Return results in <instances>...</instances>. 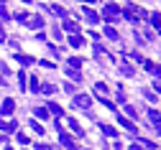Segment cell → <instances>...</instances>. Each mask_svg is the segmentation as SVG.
<instances>
[{
    "label": "cell",
    "instance_id": "obj_23",
    "mask_svg": "<svg viewBox=\"0 0 161 150\" xmlns=\"http://www.w3.org/2000/svg\"><path fill=\"white\" fill-rule=\"evenodd\" d=\"M79 66H82V59H77V56H72V59H69V69H74V71H77Z\"/></svg>",
    "mask_w": 161,
    "mask_h": 150
},
{
    "label": "cell",
    "instance_id": "obj_37",
    "mask_svg": "<svg viewBox=\"0 0 161 150\" xmlns=\"http://www.w3.org/2000/svg\"><path fill=\"white\" fill-rule=\"evenodd\" d=\"M130 150H143V147H141V145H130Z\"/></svg>",
    "mask_w": 161,
    "mask_h": 150
},
{
    "label": "cell",
    "instance_id": "obj_34",
    "mask_svg": "<svg viewBox=\"0 0 161 150\" xmlns=\"http://www.w3.org/2000/svg\"><path fill=\"white\" fill-rule=\"evenodd\" d=\"M125 115H128V117H136V110H133L130 104H125Z\"/></svg>",
    "mask_w": 161,
    "mask_h": 150
},
{
    "label": "cell",
    "instance_id": "obj_26",
    "mask_svg": "<svg viewBox=\"0 0 161 150\" xmlns=\"http://www.w3.org/2000/svg\"><path fill=\"white\" fill-rule=\"evenodd\" d=\"M158 18H161L158 13H153V15L148 18V20H151V26H153V31H158Z\"/></svg>",
    "mask_w": 161,
    "mask_h": 150
},
{
    "label": "cell",
    "instance_id": "obj_33",
    "mask_svg": "<svg viewBox=\"0 0 161 150\" xmlns=\"http://www.w3.org/2000/svg\"><path fill=\"white\" fill-rule=\"evenodd\" d=\"M95 89H97V94H108V87H105V84H97Z\"/></svg>",
    "mask_w": 161,
    "mask_h": 150
},
{
    "label": "cell",
    "instance_id": "obj_39",
    "mask_svg": "<svg viewBox=\"0 0 161 150\" xmlns=\"http://www.w3.org/2000/svg\"><path fill=\"white\" fill-rule=\"evenodd\" d=\"M5 81H8V79H3V76H0V84H5Z\"/></svg>",
    "mask_w": 161,
    "mask_h": 150
},
{
    "label": "cell",
    "instance_id": "obj_1",
    "mask_svg": "<svg viewBox=\"0 0 161 150\" xmlns=\"http://www.w3.org/2000/svg\"><path fill=\"white\" fill-rule=\"evenodd\" d=\"M100 18H105L108 23H113V20H118V18H120V8H118L115 3H110V5H105V8H103V15H100Z\"/></svg>",
    "mask_w": 161,
    "mask_h": 150
},
{
    "label": "cell",
    "instance_id": "obj_22",
    "mask_svg": "<svg viewBox=\"0 0 161 150\" xmlns=\"http://www.w3.org/2000/svg\"><path fill=\"white\" fill-rule=\"evenodd\" d=\"M28 125H31V130H33L36 135H44V127H41V125H38L36 120H28Z\"/></svg>",
    "mask_w": 161,
    "mask_h": 150
},
{
    "label": "cell",
    "instance_id": "obj_43",
    "mask_svg": "<svg viewBox=\"0 0 161 150\" xmlns=\"http://www.w3.org/2000/svg\"><path fill=\"white\" fill-rule=\"evenodd\" d=\"M23 3H31V0H23Z\"/></svg>",
    "mask_w": 161,
    "mask_h": 150
},
{
    "label": "cell",
    "instance_id": "obj_41",
    "mask_svg": "<svg viewBox=\"0 0 161 150\" xmlns=\"http://www.w3.org/2000/svg\"><path fill=\"white\" fill-rule=\"evenodd\" d=\"M5 150H13V147H10V145H8V147H5Z\"/></svg>",
    "mask_w": 161,
    "mask_h": 150
},
{
    "label": "cell",
    "instance_id": "obj_15",
    "mask_svg": "<svg viewBox=\"0 0 161 150\" xmlns=\"http://www.w3.org/2000/svg\"><path fill=\"white\" fill-rule=\"evenodd\" d=\"M85 18L90 20V23H97V20H100V15H97L92 8H85Z\"/></svg>",
    "mask_w": 161,
    "mask_h": 150
},
{
    "label": "cell",
    "instance_id": "obj_13",
    "mask_svg": "<svg viewBox=\"0 0 161 150\" xmlns=\"http://www.w3.org/2000/svg\"><path fill=\"white\" fill-rule=\"evenodd\" d=\"M148 122L153 125V130H158V127H161V122H158V112H156V110L148 112Z\"/></svg>",
    "mask_w": 161,
    "mask_h": 150
},
{
    "label": "cell",
    "instance_id": "obj_2",
    "mask_svg": "<svg viewBox=\"0 0 161 150\" xmlns=\"http://www.w3.org/2000/svg\"><path fill=\"white\" fill-rule=\"evenodd\" d=\"M123 15H125L128 20H138V18H146V13L141 10V8H136V5H125V8H123Z\"/></svg>",
    "mask_w": 161,
    "mask_h": 150
},
{
    "label": "cell",
    "instance_id": "obj_20",
    "mask_svg": "<svg viewBox=\"0 0 161 150\" xmlns=\"http://www.w3.org/2000/svg\"><path fill=\"white\" fill-rule=\"evenodd\" d=\"M38 89H41L44 94H49V97H51V94L56 92V87H54V84H38Z\"/></svg>",
    "mask_w": 161,
    "mask_h": 150
},
{
    "label": "cell",
    "instance_id": "obj_35",
    "mask_svg": "<svg viewBox=\"0 0 161 150\" xmlns=\"http://www.w3.org/2000/svg\"><path fill=\"white\" fill-rule=\"evenodd\" d=\"M36 150H54V147H51V145H46V142H38V145H36Z\"/></svg>",
    "mask_w": 161,
    "mask_h": 150
},
{
    "label": "cell",
    "instance_id": "obj_36",
    "mask_svg": "<svg viewBox=\"0 0 161 150\" xmlns=\"http://www.w3.org/2000/svg\"><path fill=\"white\" fill-rule=\"evenodd\" d=\"M0 41H8V36H5V31H3V23H0Z\"/></svg>",
    "mask_w": 161,
    "mask_h": 150
},
{
    "label": "cell",
    "instance_id": "obj_4",
    "mask_svg": "<svg viewBox=\"0 0 161 150\" xmlns=\"http://www.w3.org/2000/svg\"><path fill=\"white\" fill-rule=\"evenodd\" d=\"M46 10H49L51 15H59V18H69V13H67L62 5H56V3H49V5H46Z\"/></svg>",
    "mask_w": 161,
    "mask_h": 150
},
{
    "label": "cell",
    "instance_id": "obj_21",
    "mask_svg": "<svg viewBox=\"0 0 161 150\" xmlns=\"http://www.w3.org/2000/svg\"><path fill=\"white\" fill-rule=\"evenodd\" d=\"M67 74H69L72 84H77V81H82V74H79V71H74V69H67Z\"/></svg>",
    "mask_w": 161,
    "mask_h": 150
},
{
    "label": "cell",
    "instance_id": "obj_9",
    "mask_svg": "<svg viewBox=\"0 0 161 150\" xmlns=\"http://www.w3.org/2000/svg\"><path fill=\"white\" fill-rule=\"evenodd\" d=\"M67 41H69V44H72L74 49H79V46H85V38H82V36H79V33H72V36H69Z\"/></svg>",
    "mask_w": 161,
    "mask_h": 150
},
{
    "label": "cell",
    "instance_id": "obj_24",
    "mask_svg": "<svg viewBox=\"0 0 161 150\" xmlns=\"http://www.w3.org/2000/svg\"><path fill=\"white\" fill-rule=\"evenodd\" d=\"M33 115H36V117H41V120H46V117H49L46 107H36V110H33Z\"/></svg>",
    "mask_w": 161,
    "mask_h": 150
},
{
    "label": "cell",
    "instance_id": "obj_11",
    "mask_svg": "<svg viewBox=\"0 0 161 150\" xmlns=\"http://www.w3.org/2000/svg\"><path fill=\"white\" fill-rule=\"evenodd\" d=\"M13 110H15V102L13 99H5L3 107H0V112H3V115H13Z\"/></svg>",
    "mask_w": 161,
    "mask_h": 150
},
{
    "label": "cell",
    "instance_id": "obj_8",
    "mask_svg": "<svg viewBox=\"0 0 161 150\" xmlns=\"http://www.w3.org/2000/svg\"><path fill=\"white\" fill-rule=\"evenodd\" d=\"M28 26H31V28H36V31H41V28H44V18H41V15L28 18Z\"/></svg>",
    "mask_w": 161,
    "mask_h": 150
},
{
    "label": "cell",
    "instance_id": "obj_32",
    "mask_svg": "<svg viewBox=\"0 0 161 150\" xmlns=\"http://www.w3.org/2000/svg\"><path fill=\"white\" fill-rule=\"evenodd\" d=\"M141 142H143V147H148V150H158V147H156L151 140H141Z\"/></svg>",
    "mask_w": 161,
    "mask_h": 150
},
{
    "label": "cell",
    "instance_id": "obj_29",
    "mask_svg": "<svg viewBox=\"0 0 161 150\" xmlns=\"http://www.w3.org/2000/svg\"><path fill=\"white\" fill-rule=\"evenodd\" d=\"M15 20H21V23H26V20H28V13H15Z\"/></svg>",
    "mask_w": 161,
    "mask_h": 150
},
{
    "label": "cell",
    "instance_id": "obj_10",
    "mask_svg": "<svg viewBox=\"0 0 161 150\" xmlns=\"http://www.w3.org/2000/svg\"><path fill=\"white\" fill-rule=\"evenodd\" d=\"M46 112H49V115H56V117H62V115H64V110H62V107H59L56 102H49V107H46Z\"/></svg>",
    "mask_w": 161,
    "mask_h": 150
},
{
    "label": "cell",
    "instance_id": "obj_28",
    "mask_svg": "<svg viewBox=\"0 0 161 150\" xmlns=\"http://www.w3.org/2000/svg\"><path fill=\"white\" fill-rule=\"evenodd\" d=\"M120 71H123L125 76H133V66H128V64H123V69H120Z\"/></svg>",
    "mask_w": 161,
    "mask_h": 150
},
{
    "label": "cell",
    "instance_id": "obj_18",
    "mask_svg": "<svg viewBox=\"0 0 161 150\" xmlns=\"http://www.w3.org/2000/svg\"><path fill=\"white\" fill-rule=\"evenodd\" d=\"M143 66H146V71H151L153 76H158V64H153V61H143Z\"/></svg>",
    "mask_w": 161,
    "mask_h": 150
},
{
    "label": "cell",
    "instance_id": "obj_30",
    "mask_svg": "<svg viewBox=\"0 0 161 150\" xmlns=\"http://www.w3.org/2000/svg\"><path fill=\"white\" fill-rule=\"evenodd\" d=\"M130 59H133V61H138V64H143V61H146V59H143V56H141V54H136V51H133V54H130Z\"/></svg>",
    "mask_w": 161,
    "mask_h": 150
},
{
    "label": "cell",
    "instance_id": "obj_3",
    "mask_svg": "<svg viewBox=\"0 0 161 150\" xmlns=\"http://www.w3.org/2000/svg\"><path fill=\"white\" fill-rule=\"evenodd\" d=\"M77 107H79V110H90V107H92V99L87 97V94H74V99H72Z\"/></svg>",
    "mask_w": 161,
    "mask_h": 150
},
{
    "label": "cell",
    "instance_id": "obj_5",
    "mask_svg": "<svg viewBox=\"0 0 161 150\" xmlns=\"http://www.w3.org/2000/svg\"><path fill=\"white\" fill-rule=\"evenodd\" d=\"M0 130H3V132H15L18 130V122L15 120H0Z\"/></svg>",
    "mask_w": 161,
    "mask_h": 150
},
{
    "label": "cell",
    "instance_id": "obj_7",
    "mask_svg": "<svg viewBox=\"0 0 161 150\" xmlns=\"http://www.w3.org/2000/svg\"><path fill=\"white\" fill-rule=\"evenodd\" d=\"M59 140H62V145H64V147L77 150V147H74V140H72V135H69V132H64V130H62V132H59Z\"/></svg>",
    "mask_w": 161,
    "mask_h": 150
},
{
    "label": "cell",
    "instance_id": "obj_31",
    "mask_svg": "<svg viewBox=\"0 0 161 150\" xmlns=\"http://www.w3.org/2000/svg\"><path fill=\"white\" fill-rule=\"evenodd\" d=\"M31 92H38V79L31 76Z\"/></svg>",
    "mask_w": 161,
    "mask_h": 150
},
{
    "label": "cell",
    "instance_id": "obj_38",
    "mask_svg": "<svg viewBox=\"0 0 161 150\" xmlns=\"http://www.w3.org/2000/svg\"><path fill=\"white\" fill-rule=\"evenodd\" d=\"M5 140H8V137H5V135H0V142H5Z\"/></svg>",
    "mask_w": 161,
    "mask_h": 150
},
{
    "label": "cell",
    "instance_id": "obj_27",
    "mask_svg": "<svg viewBox=\"0 0 161 150\" xmlns=\"http://www.w3.org/2000/svg\"><path fill=\"white\" fill-rule=\"evenodd\" d=\"M15 140H18V142H21V145H28V142H31V140H28V137H26L23 132H18V137H15Z\"/></svg>",
    "mask_w": 161,
    "mask_h": 150
},
{
    "label": "cell",
    "instance_id": "obj_6",
    "mask_svg": "<svg viewBox=\"0 0 161 150\" xmlns=\"http://www.w3.org/2000/svg\"><path fill=\"white\" fill-rule=\"evenodd\" d=\"M118 122L123 125V127H125V130H128L130 135H138V130H136V125H133V122H130L128 117H123V115H118Z\"/></svg>",
    "mask_w": 161,
    "mask_h": 150
},
{
    "label": "cell",
    "instance_id": "obj_17",
    "mask_svg": "<svg viewBox=\"0 0 161 150\" xmlns=\"http://www.w3.org/2000/svg\"><path fill=\"white\" fill-rule=\"evenodd\" d=\"M69 127H72V132H74V135H79V137L85 135V130L79 127V122H77V120H69Z\"/></svg>",
    "mask_w": 161,
    "mask_h": 150
},
{
    "label": "cell",
    "instance_id": "obj_40",
    "mask_svg": "<svg viewBox=\"0 0 161 150\" xmlns=\"http://www.w3.org/2000/svg\"><path fill=\"white\" fill-rule=\"evenodd\" d=\"M82 3H95V0H82Z\"/></svg>",
    "mask_w": 161,
    "mask_h": 150
},
{
    "label": "cell",
    "instance_id": "obj_12",
    "mask_svg": "<svg viewBox=\"0 0 161 150\" xmlns=\"http://www.w3.org/2000/svg\"><path fill=\"white\" fill-rule=\"evenodd\" d=\"M62 28H64V31H69V36H72V33H77V23H74V20H69V18H64Z\"/></svg>",
    "mask_w": 161,
    "mask_h": 150
},
{
    "label": "cell",
    "instance_id": "obj_19",
    "mask_svg": "<svg viewBox=\"0 0 161 150\" xmlns=\"http://www.w3.org/2000/svg\"><path fill=\"white\" fill-rule=\"evenodd\" d=\"M103 132H105L108 137H113V140L118 137V130H115V127H113V125H103Z\"/></svg>",
    "mask_w": 161,
    "mask_h": 150
},
{
    "label": "cell",
    "instance_id": "obj_14",
    "mask_svg": "<svg viewBox=\"0 0 161 150\" xmlns=\"http://www.w3.org/2000/svg\"><path fill=\"white\" fill-rule=\"evenodd\" d=\"M15 59H18V64H21V66H31V64H33V59L26 56V54H15Z\"/></svg>",
    "mask_w": 161,
    "mask_h": 150
},
{
    "label": "cell",
    "instance_id": "obj_16",
    "mask_svg": "<svg viewBox=\"0 0 161 150\" xmlns=\"http://www.w3.org/2000/svg\"><path fill=\"white\" fill-rule=\"evenodd\" d=\"M18 87H21V89H28V76H26V71H18Z\"/></svg>",
    "mask_w": 161,
    "mask_h": 150
},
{
    "label": "cell",
    "instance_id": "obj_25",
    "mask_svg": "<svg viewBox=\"0 0 161 150\" xmlns=\"http://www.w3.org/2000/svg\"><path fill=\"white\" fill-rule=\"evenodd\" d=\"M105 36H108V38H113V41H115V38H118V31H115V28H113V26H108V28H105Z\"/></svg>",
    "mask_w": 161,
    "mask_h": 150
},
{
    "label": "cell",
    "instance_id": "obj_42",
    "mask_svg": "<svg viewBox=\"0 0 161 150\" xmlns=\"http://www.w3.org/2000/svg\"><path fill=\"white\" fill-rule=\"evenodd\" d=\"M3 3H5V0H0V5H3Z\"/></svg>",
    "mask_w": 161,
    "mask_h": 150
}]
</instances>
